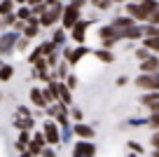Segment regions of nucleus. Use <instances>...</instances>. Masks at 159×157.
<instances>
[{"instance_id":"15","label":"nucleus","mask_w":159,"mask_h":157,"mask_svg":"<svg viewBox=\"0 0 159 157\" xmlns=\"http://www.w3.org/2000/svg\"><path fill=\"white\" fill-rule=\"evenodd\" d=\"M75 131H77V136H82V138H91V136H94V129L87 127V124H77Z\"/></svg>"},{"instance_id":"9","label":"nucleus","mask_w":159,"mask_h":157,"mask_svg":"<svg viewBox=\"0 0 159 157\" xmlns=\"http://www.w3.org/2000/svg\"><path fill=\"white\" fill-rule=\"evenodd\" d=\"M154 103H159V92H148L140 96V106H145V108H150Z\"/></svg>"},{"instance_id":"18","label":"nucleus","mask_w":159,"mask_h":157,"mask_svg":"<svg viewBox=\"0 0 159 157\" xmlns=\"http://www.w3.org/2000/svg\"><path fill=\"white\" fill-rule=\"evenodd\" d=\"M33 35H38V21H35V19L26 26V38H33Z\"/></svg>"},{"instance_id":"17","label":"nucleus","mask_w":159,"mask_h":157,"mask_svg":"<svg viewBox=\"0 0 159 157\" xmlns=\"http://www.w3.org/2000/svg\"><path fill=\"white\" fill-rule=\"evenodd\" d=\"M150 56H152V54H150V52H148V49H145V47H140V49H136V59H138V61H140V64H143V61H148V59H150Z\"/></svg>"},{"instance_id":"2","label":"nucleus","mask_w":159,"mask_h":157,"mask_svg":"<svg viewBox=\"0 0 159 157\" xmlns=\"http://www.w3.org/2000/svg\"><path fill=\"white\" fill-rule=\"evenodd\" d=\"M80 7H82V2H75V5L63 10V26L66 28H75V24L80 21Z\"/></svg>"},{"instance_id":"32","label":"nucleus","mask_w":159,"mask_h":157,"mask_svg":"<svg viewBox=\"0 0 159 157\" xmlns=\"http://www.w3.org/2000/svg\"><path fill=\"white\" fill-rule=\"evenodd\" d=\"M96 7H98V10H108L110 2H96Z\"/></svg>"},{"instance_id":"33","label":"nucleus","mask_w":159,"mask_h":157,"mask_svg":"<svg viewBox=\"0 0 159 157\" xmlns=\"http://www.w3.org/2000/svg\"><path fill=\"white\" fill-rule=\"evenodd\" d=\"M42 157H56V155L52 150H42Z\"/></svg>"},{"instance_id":"4","label":"nucleus","mask_w":159,"mask_h":157,"mask_svg":"<svg viewBox=\"0 0 159 157\" xmlns=\"http://www.w3.org/2000/svg\"><path fill=\"white\" fill-rule=\"evenodd\" d=\"M61 10H63V7H61V5H52L49 10H47L45 14H42V26H52V24H54V21L59 19L61 14H63V12H61Z\"/></svg>"},{"instance_id":"14","label":"nucleus","mask_w":159,"mask_h":157,"mask_svg":"<svg viewBox=\"0 0 159 157\" xmlns=\"http://www.w3.org/2000/svg\"><path fill=\"white\" fill-rule=\"evenodd\" d=\"M30 98L35 101V106H40V108H47V101H45V96H42V94H40L35 87L30 89Z\"/></svg>"},{"instance_id":"12","label":"nucleus","mask_w":159,"mask_h":157,"mask_svg":"<svg viewBox=\"0 0 159 157\" xmlns=\"http://www.w3.org/2000/svg\"><path fill=\"white\" fill-rule=\"evenodd\" d=\"M84 28H87V21H77L73 28V38L77 40V42H82L84 40Z\"/></svg>"},{"instance_id":"30","label":"nucleus","mask_w":159,"mask_h":157,"mask_svg":"<svg viewBox=\"0 0 159 157\" xmlns=\"http://www.w3.org/2000/svg\"><path fill=\"white\" fill-rule=\"evenodd\" d=\"M19 17H21V19H28V17H30V10H28V7H21V10H19Z\"/></svg>"},{"instance_id":"28","label":"nucleus","mask_w":159,"mask_h":157,"mask_svg":"<svg viewBox=\"0 0 159 157\" xmlns=\"http://www.w3.org/2000/svg\"><path fill=\"white\" fill-rule=\"evenodd\" d=\"M129 148L134 150V155H140V152H143V148H140V145H138L136 141H129Z\"/></svg>"},{"instance_id":"20","label":"nucleus","mask_w":159,"mask_h":157,"mask_svg":"<svg viewBox=\"0 0 159 157\" xmlns=\"http://www.w3.org/2000/svg\"><path fill=\"white\" fill-rule=\"evenodd\" d=\"M59 87V94H61V98H63V103H70V92H68V87H63V84H56Z\"/></svg>"},{"instance_id":"19","label":"nucleus","mask_w":159,"mask_h":157,"mask_svg":"<svg viewBox=\"0 0 159 157\" xmlns=\"http://www.w3.org/2000/svg\"><path fill=\"white\" fill-rule=\"evenodd\" d=\"M12 66H0V80H10L12 78Z\"/></svg>"},{"instance_id":"7","label":"nucleus","mask_w":159,"mask_h":157,"mask_svg":"<svg viewBox=\"0 0 159 157\" xmlns=\"http://www.w3.org/2000/svg\"><path fill=\"white\" fill-rule=\"evenodd\" d=\"M96 148L94 143H77V148H75V155L73 157H94Z\"/></svg>"},{"instance_id":"21","label":"nucleus","mask_w":159,"mask_h":157,"mask_svg":"<svg viewBox=\"0 0 159 157\" xmlns=\"http://www.w3.org/2000/svg\"><path fill=\"white\" fill-rule=\"evenodd\" d=\"M148 127H152L154 131H159V113H157V115H150V117H148Z\"/></svg>"},{"instance_id":"29","label":"nucleus","mask_w":159,"mask_h":157,"mask_svg":"<svg viewBox=\"0 0 159 157\" xmlns=\"http://www.w3.org/2000/svg\"><path fill=\"white\" fill-rule=\"evenodd\" d=\"M150 143H152V150H157V148H159V131H154V134H152Z\"/></svg>"},{"instance_id":"31","label":"nucleus","mask_w":159,"mask_h":157,"mask_svg":"<svg viewBox=\"0 0 159 157\" xmlns=\"http://www.w3.org/2000/svg\"><path fill=\"white\" fill-rule=\"evenodd\" d=\"M126 82H129V78H126V75H119V78H117V87H124Z\"/></svg>"},{"instance_id":"6","label":"nucleus","mask_w":159,"mask_h":157,"mask_svg":"<svg viewBox=\"0 0 159 157\" xmlns=\"http://www.w3.org/2000/svg\"><path fill=\"white\" fill-rule=\"evenodd\" d=\"M45 143H59V129H56L54 122H47L45 124Z\"/></svg>"},{"instance_id":"22","label":"nucleus","mask_w":159,"mask_h":157,"mask_svg":"<svg viewBox=\"0 0 159 157\" xmlns=\"http://www.w3.org/2000/svg\"><path fill=\"white\" fill-rule=\"evenodd\" d=\"M12 42H14V38H12V35H7V38L2 40V45H0V52H10V49H7V47H10Z\"/></svg>"},{"instance_id":"10","label":"nucleus","mask_w":159,"mask_h":157,"mask_svg":"<svg viewBox=\"0 0 159 157\" xmlns=\"http://www.w3.org/2000/svg\"><path fill=\"white\" fill-rule=\"evenodd\" d=\"M140 28H143V38L159 40V26H150V24H145V26H140Z\"/></svg>"},{"instance_id":"5","label":"nucleus","mask_w":159,"mask_h":157,"mask_svg":"<svg viewBox=\"0 0 159 157\" xmlns=\"http://www.w3.org/2000/svg\"><path fill=\"white\" fill-rule=\"evenodd\" d=\"M140 73L143 75H154V73H159V56H150L148 61H143L140 64Z\"/></svg>"},{"instance_id":"24","label":"nucleus","mask_w":159,"mask_h":157,"mask_svg":"<svg viewBox=\"0 0 159 157\" xmlns=\"http://www.w3.org/2000/svg\"><path fill=\"white\" fill-rule=\"evenodd\" d=\"M148 24H150V26H159V10H157V12H152V14H150Z\"/></svg>"},{"instance_id":"35","label":"nucleus","mask_w":159,"mask_h":157,"mask_svg":"<svg viewBox=\"0 0 159 157\" xmlns=\"http://www.w3.org/2000/svg\"><path fill=\"white\" fill-rule=\"evenodd\" d=\"M129 157H138V155H134V152H131V155H129Z\"/></svg>"},{"instance_id":"34","label":"nucleus","mask_w":159,"mask_h":157,"mask_svg":"<svg viewBox=\"0 0 159 157\" xmlns=\"http://www.w3.org/2000/svg\"><path fill=\"white\" fill-rule=\"evenodd\" d=\"M152 157H159V148H157V150H152Z\"/></svg>"},{"instance_id":"25","label":"nucleus","mask_w":159,"mask_h":157,"mask_svg":"<svg viewBox=\"0 0 159 157\" xmlns=\"http://www.w3.org/2000/svg\"><path fill=\"white\" fill-rule=\"evenodd\" d=\"M45 10H47L45 2H38V5H33V14H45Z\"/></svg>"},{"instance_id":"8","label":"nucleus","mask_w":159,"mask_h":157,"mask_svg":"<svg viewBox=\"0 0 159 157\" xmlns=\"http://www.w3.org/2000/svg\"><path fill=\"white\" fill-rule=\"evenodd\" d=\"M119 38L122 40H143V28L140 26H134V28H126L119 33Z\"/></svg>"},{"instance_id":"13","label":"nucleus","mask_w":159,"mask_h":157,"mask_svg":"<svg viewBox=\"0 0 159 157\" xmlns=\"http://www.w3.org/2000/svg\"><path fill=\"white\" fill-rule=\"evenodd\" d=\"M143 47L148 49L150 54H159V40H152V38H143Z\"/></svg>"},{"instance_id":"16","label":"nucleus","mask_w":159,"mask_h":157,"mask_svg":"<svg viewBox=\"0 0 159 157\" xmlns=\"http://www.w3.org/2000/svg\"><path fill=\"white\" fill-rule=\"evenodd\" d=\"M96 56H98L103 64H112V61H115V54H112V52H108V49H98Z\"/></svg>"},{"instance_id":"1","label":"nucleus","mask_w":159,"mask_h":157,"mask_svg":"<svg viewBox=\"0 0 159 157\" xmlns=\"http://www.w3.org/2000/svg\"><path fill=\"white\" fill-rule=\"evenodd\" d=\"M136 87L143 89V94L159 92V73H154V75H143V73H140L138 78H136Z\"/></svg>"},{"instance_id":"26","label":"nucleus","mask_w":159,"mask_h":157,"mask_svg":"<svg viewBox=\"0 0 159 157\" xmlns=\"http://www.w3.org/2000/svg\"><path fill=\"white\" fill-rule=\"evenodd\" d=\"M40 52H42V54H52V52H54V45H52V42H45L42 47H40Z\"/></svg>"},{"instance_id":"23","label":"nucleus","mask_w":159,"mask_h":157,"mask_svg":"<svg viewBox=\"0 0 159 157\" xmlns=\"http://www.w3.org/2000/svg\"><path fill=\"white\" fill-rule=\"evenodd\" d=\"M12 7H14V5H12V2H0V14H7V17H10Z\"/></svg>"},{"instance_id":"3","label":"nucleus","mask_w":159,"mask_h":157,"mask_svg":"<svg viewBox=\"0 0 159 157\" xmlns=\"http://www.w3.org/2000/svg\"><path fill=\"white\" fill-rule=\"evenodd\" d=\"M126 17H131L134 21H148L150 19V14L143 7V2H129L126 5Z\"/></svg>"},{"instance_id":"11","label":"nucleus","mask_w":159,"mask_h":157,"mask_svg":"<svg viewBox=\"0 0 159 157\" xmlns=\"http://www.w3.org/2000/svg\"><path fill=\"white\" fill-rule=\"evenodd\" d=\"M84 54H87V49H84V47H77L75 52H70V49H68V52H66V59H68L70 64H75V61H80Z\"/></svg>"},{"instance_id":"27","label":"nucleus","mask_w":159,"mask_h":157,"mask_svg":"<svg viewBox=\"0 0 159 157\" xmlns=\"http://www.w3.org/2000/svg\"><path fill=\"white\" fill-rule=\"evenodd\" d=\"M16 127L19 129H30L33 127V120H21V122H16Z\"/></svg>"}]
</instances>
